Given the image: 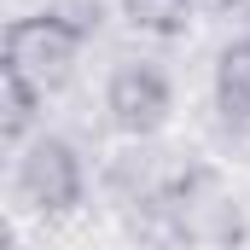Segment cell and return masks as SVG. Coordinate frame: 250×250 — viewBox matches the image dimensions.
<instances>
[{"mask_svg":"<svg viewBox=\"0 0 250 250\" xmlns=\"http://www.w3.org/2000/svg\"><path fill=\"white\" fill-rule=\"evenodd\" d=\"M82 41H87V29L70 23V18H59V12L12 18V23H6V64H0V70L23 76V82L47 99V93H59L64 82H70V70L82 59Z\"/></svg>","mask_w":250,"mask_h":250,"instance_id":"1","label":"cell"},{"mask_svg":"<svg viewBox=\"0 0 250 250\" xmlns=\"http://www.w3.org/2000/svg\"><path fill=\"white\" fill-rule=\"evenodd\" d=\"M35 105H41V93L23 82V76H12V70H0V140L6 146H23L29 140V128H35Z\"/></svg>","mask_w":250,"mask_h":250,"instance_id":"5","label":"cell"},{"mask_svg":"<svg viewBox=\"0 0 250 250\" xmlns=\"http://www.w3.org/2000/svg\"><path fill=\"white\" fill-rule=\"evenodd\" d=\"M105 111H111V123L123 128L128 140L157 134V128L169 123V111H175L169 76H163L157 64H117V76H111V87H105Z\"/></svg>","mask_w":250,"mask_h":250,"instance_id":"3","label":"cell"},{"mask_svg":"<svg viewBox=\"0 0 250 250\" xmlns=\"http://www.w3.org/2000/svg\"><path fill=\"white\" fill-rule=\"evenodd\" d=\"M18 198L41 215V221H59L82 204V157L76 146L59 140V134H41L23 146L18 157Z\"/></svg>","mask_w":250,"mask_h":250,"instance_id":"2","label":"cell"},{"mask_svg":"<svg viewBox=\"0 0 250 250\" xmlns=\"http://www.w3.org/2000/svg\"><path fill=\"white\" fill-rule=\"evenodd\" d=\"M123 18L140 35H181L192 18V0H123Z\"/></svg>","mask_w":250,"mask_h":250,"instance_id":"6","label":"cell"},{"mask_svg":"<svg viewBox=\"0 0 250 250\" xmlns=\"http://www.w3.org/2000/svg\"><path fill=\"white\" fill-rule=\"evenodd\" d=\"M215 99H221L227 117L250 123V41H233L215 59Z\"/></svg>","mask_w":250,"mask_h":250,"instance_id":"4","label":"cell"}]
</instances>
